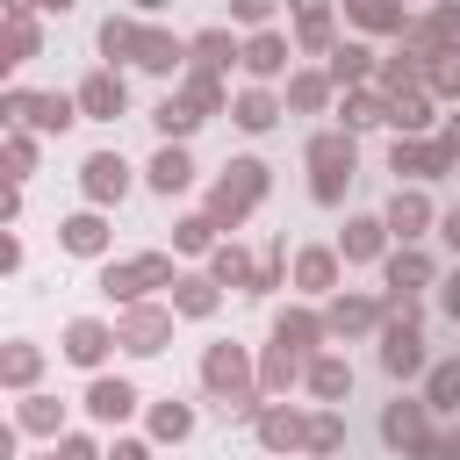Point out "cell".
Listing matches in <instances>:
<instances>
[{"label": "cell", "instance_id": "cell-18", "mask_svg": "<svg viewBox=\"0 0 460 460\" xmlns=\"http://www.w3.org/2000/svg\"><path fill=\"white\" fill-rule=\"evenodd\" d=\"M259 431H266V446H295V438H309V431H302V417H288V410H266V417H259Z\"/></svg>", "mask_w": 460, "mask_h": 460}, {"label": "cell", "instance_id": "cell-23", "mask_svg": "<svg viewBox=\"0 0 460 460\" xmlns=\"http://www.w3.org/2000/svg\"><path fill=\"white\" fill-rule=\"evenodd\" d=\"M309 381H316V395H345V388H352V367H338V359H316V374H309Z\"/></svg>", "mask_w": 460, "mask_h": 460}, {"label": "cell", "instance_id": "cell-22", "mask_svg": "<svg viewBox=\"0 0 460 460\" xmlns=\"http://www.w3.org/2000/svg\"><path fill=\"white\" fill-rule=\"evenodd\" d=\"M172 302H180L187 316H208V309H216V288H208V280H180V295H172Z\"/></svg>", "mask_w": 460, "mask_h": 460}, {"label": "cell", "instance_id": "cell-39", "mask_svg": "<svg viewBox=\"0 0 460 460\" xmlns=\"http://www.w3.org/2000/svg\"><path fill=\"white\" fill-rule=\"evenodd\" d=\"M58 460H93V446H86V438H65V446H58Z\"/></svg>", "mask_w": 460, "mask_h": 460}, {"label": "cell", "instance_id": "cell-11", "mask_svg": "<svg viewBox=\"0 0 460 460\" xmlns=\"http://www.w3.org/2000/svg\"><path fill=\"white\" fill-rule=\"evenodd\" d=\"M115 345H129V352H158V345H165V316H158V309H137V316L115 331Z\"/></svg>", "mask_w": 460, "mask_h": 460}, {"label": "cell", "instance_id": "cell-7", "mask_svg": "<svg viewBox=\"0 0 460 460\" xmlns=\"http://www.w3.org/2000/svg\"><path fill=\"white\" fill-rule=\"evenodd\" d=\"M381 367H388V374H395V381H402V374H417V367H424V338H417V331H410V316H402V323H395V331H388V345H381Z\"/></svg>", "mask_w": 460, "mask_h": 460}, {"label": "cell", "instance_id": "cell-26", "mask_svg": "<svg viewBox=\"0 0 460 460\" xmlns=\"http://www.w3.org/2000/svg\"><path fill=\"white\" fill-rule=\"evenodd\" d=\"M194 58H201V65H230V36H223V29L194 36Z\"/></svg>", "mask_w": 460, "mask_h": 460}, {"label": "cell", "instance_id": "cell-24", "mask_svg": "<svg viewBox=\"0 0 460 460\" xmlns=\"http://www.w3.org/2000/svg\"><path fill=\"white\" fill-rule=\"evenodd\" d=\"M187 424H194V417H187L180 402H158V410H151V431H158V438H187Z\"/></svg>", "mask_w": 460, "mask_h": 460}, {"label": "cell", "instance_id": "cell-5", "mask_svg": "<svg viewBox=\"0 0 460 460\" xmlns=\"http://www.w3.org/2000/svg\"><path fill=\"white\" fill-rule=\"evenodd\" d=\"M158 280H172V266H165V259H122V266H108V273H101V288H108V295H122V302H129V295H144V288H158Z\"/></svg>", "mask_w": 460, "mask_h": 460}, {"label": "cell", "instance_id": "cell-20", "mask_svg": "<svg viewBox=\"0 0 460 460\" xmlns=\"http://www.w3.org/2000/svg\"><path fill=\"white\" fill-rule=\"evenodd\" d=\"M417 280H431V266H424V259H417V252H402V259H395V266H388V288H395V295H410V288H417Z\"/></svg>", "mask_w": 460, "mask_h": 460}, {"label": "cell", "instance_id": "cell-17", "mask_svg": "<svg viewBox=\"0 0 460 460\" xmlns=\"http://www.w3.org/2000/svg\"><path fill=\"white\" fill-rule=\"evenodd\" d=\"M244 65H252V72L266 79V72H280V65H288V43H280V36H252V50H244Z\"/></svg>", "mask_w": 460, "mask_h": 460}, {"label": "cell", "instance_id": "cell-31", "mask_svg": "<svg viewBox=\"0 0 460 460\" xmlns=\"http://www.w3.org/2000/svg\"><path fill=\"white\" fill-rule=\"evenodd\" d=\"M352 14H359L367 29H388V22H402V14H395V0H352Z\"/></svg>", "mask_w": 460, "mask_h": 460}, {"label": "cell", "instance_id": "cell-10", "mask_svg": "<svg viewBox=\"0 0 460 460\" xmlns=\"http://www.w3.org/2000/svg\"><path fill=\"white\" fill-rule=\"evenodd\" d=\"M101 352H108V323L79 316V323L65 331V359H79V367H101Z\"/></svg>", "mask_w": 460, "mask_h": 460}, {"label": "cell", "instance_id": "cell-14", "mask_svg": "<svg viewBox=\"0 0 460 460\" xmlns=\"http://www.w3.org/2000/svg\"><path fill=\"white\" fill-rule=\"evenodd\" d=\"M187 180H194V165H187V151H172V144H165V151L151 158V187H158V194H180Z\"/></svg>", "mask_w": 460, "mask_h": 460}, {"label": "cell", "instance_id": "cell-43", "mask_svg": "<svg viewBox=\"0 0 460 460\" xmlns=\"http://www.w3.org/2000/svg\"><path fill=\"white\" fill-rule=\"evenodd\" d=\"M137 7H158V0H137Z\"/></svg>", "mask_w": 460, "mask_h": 460}, {"label": "cell", "instance_id": "cell-37", "mask_svg": "<svg viewBox=\"0 0 460 460\" xmlns=\"http://www.w3.org/2000/svg\"><path fill=\"white\" fill-rule=\"evenodd\" d=\"M230 14H237V22H266V14H273V0H230Z\"/></svg>", "mask_w": 460, "mask_h": 460}, {"label": "cell", "instance_id": "cell-3", "mask_svg": "<svg viewBox=\"0 0 460 460\" xmlns=\"http://www.w3.org/2000/svg\"><path fill=\"white\" fill-rule=\"evenodd\" d=\"M259 187H266V165H259V158H237V165H230V180L216 187V216H230V223H237V216L259 201Z\"/></svg>", "mask_w": 460, "mask_h": 460}, {"label": "cell", "instance_id": "cell-9", "mask_svg": "<svg viewBox=\"0 0 460 460\" xmlns=\"http://www.w3.org/2000/svg\"><path fill=\"white\" fill-rule=\"evenodd\" d=\"M86 410H93L101 424H122V417L137 410V388H129V381H93V388H86Z\"/></svg>", "mask_w": 460, "mask_h": 460}, {"label": "cell", "instance_id": "cell-29", "mask_svg": "<svg viewBox=\"0 0 460 460\" xmlns=\"http://www.w3.org/2000/svg\"><path fill=\"white\" fill-rule=\"evenodd\" d=\"M331 323H338V331H367V323H374V302H338Z\"/></svg>", "mask_w": 460, "mask_h": 460}, {"label": "cell", "instance_id": "cell-25", "mask_svg": "<svg viewBox=\"0 0 460 460\" xmlns=\"http://www.w3.org/2000/svg\"><path fill=\"white\" fill-rule=\"evenodd\" d=\"M431 402L438 410H460V367H438L431 374Z\"/></svg>", "mask_w": 460, "mask_h": 460}, {"label": "cell", "instance_id": "cell-19", "mask_svg": "<svg viewBox=\"0 0 460 460\" xmlns=\"http://www.w3.org/2000/svg\"><path fill=\"white\" fill-rule=\"evenodd\" d=\"M273 115H280L273 93H244V101H237V122H244V129H273Z\"/></svg>", "mask_w": 460, "mask_h": 460}, {"label": "cell", "instance_id": "cell-30", "mask_svg": "<svg viewBox=\"0 0 460 460\" xmlns=\"http://www.w3.org/2000/svg\"><path fill=\"white\" fill-rule=\"evenodd\" d=\"M22 424H29V431H50V424H58V402H50V395H29V402H22Z\"/></svg>", "mask_w": 460, "mask_h": 460}, {"label": "cell", "instance_id": "cell-16", "mask_svg": "<svg viewBox=\"0 0 460 460\" xmlns=\"http://www.w3.org/2000/svg\"><path fill=\"white\" fill-rule=\"evenodd\" d=\"M108 244V230H101V216H72L65 223V252H79V259H93Z\"/></svg>", "mask_w": 460, "mask_h": 460}, {"label": "cell", "instance_id": "cell-15", "mask_svg": "<svg viewBox=\"0 0 460 460\" xmlns=\"http://www.w3.org/2000/svg\"><path fill=\"white\" fill-rule=\"evenodd\" d=\"M381 438H388V446H417V438H424V410H417V402H395V410L381 417Z\"/></svg>", "mask_w": 460, "mask_h": 460}, {"label": "cell", "instance_id": "cell-13", "mask_svg": "<svg viewBox=\"0 0 460 460\" xmlns=\"http://www.w3.org/2000/svg\"><path fill=\"white\" fill-rule=\"evenodd\" d=\"M424 223H431V201L424 194H395L388 201V230L395 237H424Z\"/></svg>", "mask_w": 460, "mask_h": 460}, {"label": "cell", "instance_id": "cell-32", "mask_svg": "<svg viewBox=\"0 0 460 460\" xmlns=\"http://www.w3.org/2000/svg\"><path fill=\"white\" fill-rule=\"evenodd\" d=\"M359 72H367V50H359V43H345V50L331 58V79H359Z\"/></svg>", "mask_w": 460, "mask_h": 460}, {"label": "cell", "instance_id": "cell-12", "mask_svg": "<svg viewBox=\"0 0 460 460\" xmlns=\"http://www.w3.org/2000/svg\"><path fill=\"white\" fill-rule=\"evenodd\" d=\"M29 122H36V129H72V122H79V101H65V93H29Z\"/></svg>", "mask_w": 460, "mask_h": 460}, {"label": "cell", "instance_id": "cell-4", "mask_svg": "<svg viewBox=\"0 0 460 460\" xmlns=\"http://www.w3.org/2000/svg\"><path fill=\"white\" fill-rule=\"evenodd\" d=\"M79 180H86V201H122V194H129V165H122L115 151H93V158L79 165Z\"/></svg>", "mask_w": 460, "mask_h": 460}, {"label": "cell", "instance_id": "cell-1", "mask_svg": "<svg viewBox=\"0 0 460 460\" xmlns=\"http://www.w3.org/2000/svg\"><path fill=\"white\" fill-rule=\"evenodd\" d=\"M101 50H108V58L137 50V65H151V72H165V65L180 58V43H165V36H144V29H129V22H108V29H101Z\"/></svg>", "mask_w": 460, "mask_h": 460}, {"label": "cell", "instance_id": "cell-41", "mask_svg": "<svg viewBox=\"0 0 460 460\" xmlns=\"http://www.w3.org/2000/svg\"><path fill=\"white\" fill-rule=\"evenodd\" d=\"M108 460H151V453H144V446H115Z\"/></svg>", "mask_w": 460, "mask_h": 460}, {"label": "cell", "instance_id": "cell-6", "mask_svg": "<svg viewBox=\"0 0 460 460\" xmlns=\"http://www.w3.org/2000/svg\"><path fill=\"white\" fill-rule=\"evenodd\" d=\"M208 388L223 395V402H216L223 417H230V410H244V359H237L230 345H216V352H208Z\"/></svg>", "mask_w": 460, "mask_h": 460}, {"label": "cell", "instance_id": "cell-36", "mask_svg": "<svg viewBox=\"0 0 460 460\" xmlns=\"http://www.w3.org/2000/svg\"><path fill=\"white\" fill-rule=\"evenodd\" d=\"M417 460H460V438L446 446V438H417Z\"/></svg>", "mask_w": 460, "mask_h": 460}, {"label": "cell", "instance_id": "cell-2", "mask_svg": "<svg viewBox=\"0 0 460 460\" xmlns=\"http://www.w3.org/2000/svg\"><path fill=\"white\" fill-rule=\"evenodd\" d=\"M309 165H316V201H338L345 180H352V137H316Z\"/></svg>", "mask_w": 460, "mask_h": 460}, {"label": "cell", "instance_id": "cell-27", "mask_svg": "<svg viewBox=\"0 0 460 460\" xmlns=\"http://www.w3.org/2000/svg\"><path fill=\"white\" fill-rule=\"evenodd\" d=\"M438 165H446L438 151H417V144L402 151V144H395V172H438Z\"/></svg>", "mask_w": 460, "mask_h": 460}, {"label": "cell", "instance_id": "cell-28", "mask_svg": "<svg viewBox=\"0 0 460 460\" xmlns=\"http://www.w3.org/2000/svg\"><path fill=\"white\" fill-rule=\"evenodd\" d=\"M302 288H331V252H302Z\"/></svg>", "mask_w": 460, "mask_h": 460}, {"label": "cell", "instance_id": "cell-33", "mask_svg": "<svg viewBox=\"0 0 460 460\" xmlns=\"http://www.w3.org/2000/svg\"><path fill=\"white\" fill-rule=\"evenodd\" d=\"M302 14V43H323V0H295Z\"/></svg>", "mask_w": 460, "mask_h": 460}, {"label": "cell", "instance_id": "cell-21", "mask_svg": "<svg viewBox=\"0 0 460 460\" xmlns=\"http://www.w3.org/2000/svg\"><path fill=\"white\" fill-rule=\"evenodd\" d=\"M381 252V223H352L345 230V259H374Z\"/></svg>", "mask_w": 460, "mask_h": 460}, {"label": "cell", "instance_id": "cell-35", "mask_svg": "<svg viewBox=\"0 0 460 460\" xmlns=\"http://www.w3.org/2000/svg\"><path fill=\"white\" fill-rule=\"evenodd\" d=\"M29 374H36V352H29V345H14V352H7V381H14V388H22V381H29Z\"/></svg>", "mask_w": 460, "mask_h": 460}, {"label": "cell", "instance_id": "cell-8", "mask_svg": "<svg viewBox=\"0 0 460 460\" xmlns=\"http://www.w3.org/2000/svg\"><path fill=\"white\" fill-rule=\"evenodd\" d=\"M79 115H101V122H115V115H122V79H115V72H93V79L79 86Z\"/></svg>", "mask_w": 460, "mask_h": 460}, {"label": "cell", "instance_id": "cell-42", "mask_svg": "<svg viewBox=\"0 0 460 460\" xmlns=\"http://www.w3.org/2000/svg\"><path fill=\"white\" fill-rule=\"evenodd\" d=\"M446 144H460V122H453V129H446Z\"/></svg>", "mask_w": 460, "mask_h": 460}, {"label": "cell", "instance_id": "cell-34", "mask_svg": "<svg viewBox=\"0 0 460 460\" xmlns=\"http://www.w3.org/2000/svg\"><path fill=\"white\" fill-rule=\"evenodd\" d=\"M216 280H259V273L244 266V252H216Z\"/></svg>", "mask_w": 460, "mask_h": 460}, {"label": "cell", "instance_id": "cell-38", "mask_svg": "<svg viewBox=\"0 0 460 460\" xmlns=\"http://www.w3.org/2000/svg\"><path fill=\"white\" fill-rule=\"evenodd\" d=\"M180 244H187V252H201V244H208V223H201V216H194V223H180Z\"/></svg>", "mask_w": 460, "mask_h": 460}, {"label": "cell", "instance_id": "cell-40", "mask_svg": "<svg viewBox=\"0 0 460 460\" xmlns=\"http://www.w3.org/2000/svg\"><path fill=\"white\" fill-rule=\"evenodd\" d=\"M446 316H460V273H453V288H446Z\"/></svg>", "mask_w": 460, "mask_h": 460}]
</instances>
